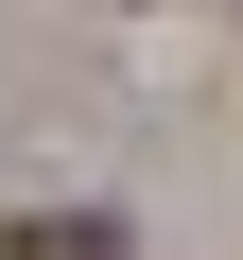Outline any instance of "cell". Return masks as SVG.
Listing matches in <instances>:
<instances>
[{
	"mask_svg": "<svg viewBox=\"0 0 243 260\" xmlns=\"http://www.w3.org/2000/svg\"><path fill=\"white\" fill-rule=\"evenodd\" d=\"M0 260H122V225H18Z\"/></svg>",
	"mask_w": 243,
	"mask_h": 260,
	"instance_id": "1",
	"label": "cell"
}]
</instances>
